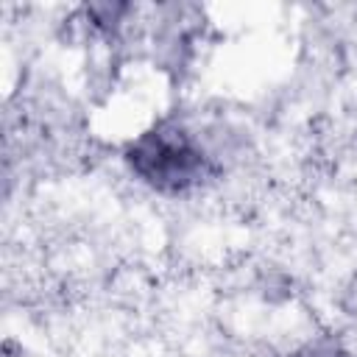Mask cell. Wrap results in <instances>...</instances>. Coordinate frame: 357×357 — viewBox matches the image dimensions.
<instances>
[{"label": "cell", "instance_id": "1", "mask_svg": "<svg viewBox=\"0 0 357 357\" xmlns=\"http://www.w3.org/2000/svg\"><path fill=\"white\" fill-rule=\"evenodd\" d=\"M128 167L162 192H184L209 176L206 151L178 126H156L126 148Z\"/></svg>", "mask_w": 357, "mask_h": 357}, {"label": "cell", "instance_id": "2", "mask_svg": "<svg viewBox=\"0 0 357 357\" xmlns=\"http://www.w3.org/2000/svg\"><path fill=\"white\" fill-rule=\"evenodd\" d=\"M307 357H349L337 343H318L307 351Z\"/></svg>", "mask_w": 357, "mask_h": 357}]
</instances>
